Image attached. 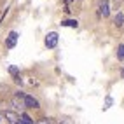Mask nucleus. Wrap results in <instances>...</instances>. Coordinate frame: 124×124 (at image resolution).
Instances as JSON below:
<instances>
[{"label":"nucleus","mask_w":124,"mask_h":124,"mask_svg":"<svg viewBox=\"0 0 124 124\" xmlns=\"http://www.w3.org/2000/svg\"><path fill=\"white\" fill-rule=\"evenodd\" d=\"M18 39H19L18 31H11V33H9V37H7V40H5V46L9 47V49H12L16 44H18Z\"/></svg>","instance_id":"obj_3"},{"label":"nucleus","mask_w":124,"mask_h":124,"mask_svg":"<svg viewBox=\"0 0 124 124\" xmlns=\"http://www.w3.org/2000/svg\"><path fill=\"white\" fill-rule=\"evenodd\" d=\"M23 103H24V107H28V108H39V101L33 96H30V94H24Z\"/></svg>","instance_id":"obj_2"},{"label":"nucleus","mask_w":124,"mask_h":124,"mask_svg":"<svg viewBox=\"0 0 124 124\" xmlns=\"http://www.w3.org/2000/svg\"><path fill=\"white\" fill-rule=\"evenodd\" d=\"M114 23H115V26H122L124 24V14L122 12H117V16H115V19H114Z\"/></svg>","instance_id":"obj_8"},{"label":"nucleus","mask_w":124,"mask_h":124,"mask_svg":"<svg viewBox=\"0 0 124 124\" xmlns=\"http://www.w3.org/2000/svg\"><path fill=\"white\" fill-rule=\"evenodd\" d=\"M9 72L12 73V75H18V68H16V67H11V68H9Z\"/></svg>","instance_id":"obj_12"},{"label":"nucleus","mask_w":124,"mask_h":124,"mask_svg":"<svg viewBox=\"0 0 124 124\" xmlns=\"http://www.w3.org/2000/svg\"><path fill=\"white\" fill-rule=\"evenodd\" d=\"M122 77H124V70H122Z\"/></svg>","instance_id":"obj_15"},{"label":"nucleus","mask_w":124,"mask_h":124,"mask_svg":"<svg viewBox=\"0 0 124 124\" xmlns=\"http://www.w3.org/2000/svg\"><path fill=\"white\" fill-rule=\"evenodd\" d=\"M61 26H68V28H77V26H79V21H77V19H65V21H61Z\"/></svg>","instance_id":"obj_6"},{"label":"nucleus","mask_w":124,"mask_h":124,"mask_svg":"<svg viewBox=\"0 0 124 124\" xmlns=\"http://www.w3.org/2000/svg\"><path fill=\"white\" fill-rule=\"evenodd\" d=\"M60 124H70L68 121H60Z\"/></svg>","instance_id":"obj_14"},{"label":"nucleus","mask_w":124,"mask_h":124,"mask_svg":"<svg viewBox=\"0 0 124 124\" xmlns=\"http://www.w3.org/2000/svg\"><path fill=\"white\" fill-rule=\"evenodd\" d=\"M12 105L16 107V108H23V107H24V103L18 101V98H14V100H12Z\"/></svg>","instance_id":"obj_11"},{"label":"nucleus","mask_w":124,"mask_h":124,"mask_svg":"<svg viewBox=\"0 0 124 124\" xmlns=\"http://www.w3.org/2000/svg\"><path fill=\"white\" fill-rule=\"evenodd\" d=\"M117 58L119 60H124V44H121L117 47Z\"/></svg>","instance_id":"obj_10"},{"label":"nucleus","mask_w":124,"mask_h":124,"mask_svg":"<svg viewBox=\"0 0 124 124\" xmlns=\"http://www.w3.org/2000/svg\"><path fill=\"white\" fill-rule=\"evenodd\" d=\"M18 124H33V121H31L30 115H26V114H19V121H18Z\"/></svg>","instance_id":"obj_7"},{"label":"nucleus","mask_w":124,"mask_h":124,"mask_svg":"<svg viewBox=\"0 0 124 124\" xmlns=\"http://www.w3.org/2000/svg\"><path fill=\"white\" fill-rule=\"evenodd\" d=\"M5 119H9L11 124H18L19 115H18V114H14V112H11V110H5Z\"/></svg>","instance_id":"obj_5"},{"label":"nucleus","mask_w":124,"mask_h":124,"mask_svg":"<svg viewBox=\"0 0 124 124\" xmlns=\"http://www.w3.org/2000/svg\"><path fill=\"white\" fill-rule=\"evenodd\" d=\"M98 9H100V14L103 18L110 14V9H108V0H100V5H98Z\"/></svg>","instance_id":"obj_4"},{"label":"nucleus","mask_w":124,"mask_h":124,"mask_svg":"<svg viewBox=\"0 0 124 124\" xmlns=\"http://www.w3.org/2000/svg\"><path fill=\"white\" fill-rule=\"evenodd\" d=\"M44 44H46L47 49H54V47L58 46V33H56V31H51V33H47Z\"/></svg>","instance_id":"obj_1"},{"label":"nucleus","mask_w":124,"mask_h":124,"mask_svg":"<svg viewBox=\"0 0 124 124\" xmlns=\"http://www.w3.org/2000/svg\"><path fill=\"white\" fill-rule=\"evenodd\" d=\"M37 124H49V121H47V119H42V121H39Z\"/></svg>","instance_id":"obj_13"},{"label":"nucleus","mask_w":124,"mask_h":124,"mask_svg":"<svg viewBox=\"0 0 124 124\" xmlns=\"http://www.w3.org/2000/svg\"><path fill=\"white\" fill-rule=\"evenodd\" d=\"M112 103H114V100H112V96H107V98H105V107H103V110H107V108H110V107H112Z\"/></svg>","instance_id":"obj_9"}]
</instances>
